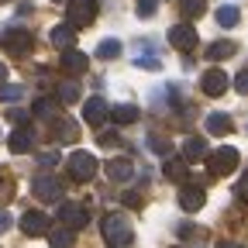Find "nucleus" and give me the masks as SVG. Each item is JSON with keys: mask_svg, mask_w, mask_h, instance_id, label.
I'll return each mask as SVG.
<instances>
[{"mask_svg": "<svg viewBox=\"0 0 248 248\" xmlns=\"http://www.w3.org/2000/svg\"><path fill=\"white\" fill-rule=\"evenodd\" d=\"M100 238L110 245V248H128L135 231H131V221L124 214H104V221H100Z\"/></svg>", "mask_w": 248, "mask_h": 248, "instance_id": "nucleus-1", "label": "nucleus"}, {"mask_svg": "<svg viewBox=\"0 0 248 248\" xmlns=\"http://www.w3.org/2000/svg\"><path fill=\"white\" fill-rule=\"evenodd\" d=\"M0 45H4V52L11 59H21V55H28L31 48H35V38H31V31H24V28H7L4 38H0Z\"/></svg>", "mask_w": 248, "mask_h": 248, "instance_id": "nucleus-2", "label": "nucleus"}, {"mask_svg": "<svg viewBox=\"0 0 248 248\" xmlns=\"http://www.w3.org/2000/svg\"><path fill=\"white\" fill-rule=\"evenodd\" d=\"M66 169H69V179H76V183H90L93 176H97V159H93L90 152H73V155H69V162H66Z\"/></svg>", "mask_w": 248, "mask_h": 248, "instance_id": "nucleus-3", "label": "nucleus"}, {"mask_svg": "<svg viewBox=\"0 0 248 248\" xmlns=\"http://www.w3.org/2000/svg\"><path fill=\"white\" fill-rule=\"evenodd\" d=\"M97 0H73V4L66 7V14H69V24L73 28H90L93 21H97Z\"/></svg>", "mask_w": 248, "mask_h": 248, "instance_id": "nucleus-4", "label": "nucleus"}, {"mask_svg": "<svg viewBox=\"0 0 248 248\" xmlns=\"http://www.w3.org/2000/svg\"><path fill=\"white\" fill-rule=\"evenodd\" d=\"M169 45L176 48V52H193L197 48V28L190 24V21H183V24H172L169 28Z\"/></svg>", "mask_w": 248, "mask_h": 248, "instance_id": "nucleus-5", "label": "nucleus"}, {"mask_svg": "<svg viewBox=\"0 0 248 248\" xmlns=\"http://www.w3.org/2000/svg\"><path fill=\"white\" fill-rule=\"evenodd\" d=\"M31 193L38 200H45V203H59L62 200V179L42 172V176H35V183H31Z\"/></svg>", "mask_w": 248, "mask_h": 248, "instance_id": "nucleus-6", "label": "nucleus"}, {"mask_svg": "<svg viewBox=\"0 0 248 248\" xmlns=\"http://www.w3.org/2000/svg\"><path fill=\"white\" fill-rule=\"evenodd\" d=\"M207 166H210L214 176H228V172L238 169V152L224 145V148H217L214 155H207Z\"/></svg>", "mask_w": 248, "mask_h": 248, "instance_id": "nucleus-7", "label": "nucleus"}, {"mask_svg": "<svg viewBox=\"0 0 248 248\" xmlns=\"http://www.w3.org/2000/svg\"><path fill=\"white\" fill-rule=\"evenodd\" d=\"M131 52H135V66H141V69H162V55H159V48H155L152 42H135L131 45Z\"/></svg>", "mask_w": 248, "mask_h": 248, "instance_id": "nucleus-8", "label": "nucleus"}, {"mask_svg": "<svg viewBox=\"0 0 248 248\" xmlns=\"http://www.w3.org/2000/svg\"><path fill=\"white\" fill-rule=\"evenodd\" d=\"M59 221H62V228L79 231V228L90 221V214H86L83 203H62V207H59Z\"/></svg>", "mask_w": 248, "mask_h": 248, "instance_id": "nucleus-9", "label": "nucleus"}, {"mask_svg": "<svg viewBox=\"0 0 248 248\" xmlns=\"http://www.w3.org/2000/svg\"><path fill=\"white\" fill-rule=\"evenodd\" d=\"M107 117H110V107H107V100H104V97H90V100L83 104V121H86V124H93V128H100Z\"/></svg>", "mask_w": 248, "mask_h": 248, "instance_id": "nucleus-10", "label": "nucleus"}, {"mask_svg": "<svg viewBox=\"0 0 248 248\" xmlns=\"http://www.w3.org/2000/svg\"><path fill=\"white\" fill-rule=\"evenodd\" d=\"M21 231L31 234V238L48 234V231H52V228H48V214H42V210H28V214H21Z\"/></svg>", "mask_w": 248, "mask_h": 248, "instance_id": "nucleus-11", "label": "nucleus"}, {"mask_svg": "<svg viewBox=\"0 0 248 248\" xmlns=\"http://www.w3.org/2000/svg\"><path fill=\"white\" fill-rule=\"evenodd\" d=\"M203 203H207L203 186H183V190H179V207H183L186 214H197Z\"/></svg>", "mask_w": 248, "mask_h": 248, "instance_id": "nucleus-12", "label": "nucleus"}, {"mask_svg": "<svg viewBox=\"0 0 248 248\" xmlns=\"http://www.w3.org/2000/svg\"><path fill=\"white\" fill-rule=\"evenodd\" d=\"M200 90L207 93V97H221V93L228 90V76H224L221 69H207V73L200 76Z\"/></svg>", "mask_w": 248, "mask_h": 248, "instance_id": "nucleus-13", "label": "nucleus"}, {"mask_svg": "<svg viewBox=\"0 0 248 248\" xmlns=\"http://www.w3.org/2000/svg\"><path fill=\"white\" fill-rule=\"evenodd\" d=\"M59 66L66 69L69 76H79V73H86V69H90V59H86V55H83L79 48H69V52H62Z\"/></svg>", "mask_w": 248, "mask_h": 248, "instance_id": "nucleus-14", "label": "nucleus"}, {"mask_svg": "<svg viewBox=\"0 0 248 248\" xmlns=\"http://www.w3.org/2000/svg\"><path fill=\"white\" fill-rule=\"evenodd\" d=\"M7 148H11L14 155H24V152H31V148H35V131H31V128H17V131L7 138Z\"/></svg>", "mask_w": 248, "mask_h": 248, "instance_id": "nucleus-15", "label": "nucleus"}, {"mask_svg": "<svg viewBox=\"0 0 248 248\" xmlns=\"http://www.w3.org/2000/svg\"><path fill=\"white\" fill-rule=\"evenodd\" d=\"M52 45L55 48H62V52H69L73 45H76V28L66 21V24H55L52 28Z\"/></svg>", "mask_w": 248, "mask_h": 248, "instance_id": "nucleus-16", "label": "nucleus"}, {"mask_svg": "<svg viewBox=\"0 0 248 248\" xmlns=\"http://www.w3.org/2000/svg\"><path fill=\"white\" fill-rule=\"evenodd\" d=\"M107 176H110L114 183H131L135 162H131V159H110V162H107Z\"/></svg>", "mask_w": 248, "mask_h": 248, "instance_id": "nucleus-17", "label": "nucleus"}, {"mask_svg": "<svg viewBox=\"0 0 248 248\" xmlns=\"http://www.w3.org/2000/svg\"><path fill=\"white\" fill-rule=\"evenodd\" d=\"M52 128H55V138H59V141H76V138H79V124L69 121V117L52 121Z\"/></svg>", "mask_w": 248, "mask_h": 248, "instance_id": "nucleus-18", "label": "nucleus"}, {"mask_svg": "<svg viewBox=\"0 0 248 248\" xmlns=\"http://www.w3.org/2000/svg\"><path fill=\"white\" fill-rule=\"evenodd\" d=\"M183 159H186V162L207 159V141H203V138H197V135H193V138H186V141H183Z\"/></svg>", "mask_w": 248, "mask_h": 248, "instance_id": "nucleus-19", "label": "nucleus"}, {"mask_svg": "<svg viewBox=\"0 0 248 248\" xmlns=\"http://www.w3.org/2000/svg\"><path fill=\"white\" fill-rule=\"evenodd\" d=\"M234 52H238V45H234V42H210L203 55H207L210 62H221V59H231Z\"/></svg>", "mask_w": 248, "mask_h": 248, "instance_id": "nucleus-20", "label": "nucleus"}, {"mask_svg": "<svg viewBox=\"0 0 248 248\" xmlns=\"http://www.w3.org/2000/svg\"><path fill=\"white\" fill-rule=\"evenodd\" d=\"M55 100L59 104H76L79 100V83L76 79H62L59 90H55Z\"/></svg>", "mask_w": 248, "mask_h": 248, "instance_id": "nucleus-21", "label": "nucleus"}, {"mask_svg": "<svg viewBox=\"0 0 248 248\" xmlns=\"http://www.w3.org/2000/svg\"><path fill=\"white\" fill-rule=\"evenodd\" d=\"M203 124H207V131H210V135H231V128H234L228 114H207Z\"/></svg>", "mask_w": 248, "mask_h": 248, "instance_id": "nucleus-22", "label": "nucleus"}, {"mask_svg": "<svg viewBox=\"0 0 248 248\" xmlns=\"http://www.w3.org/2000/svg\"><path fill=\"white\" fill-rule=\"evenodd\" d=\"M110 121L114 124H135L138 121V107L135 104H117V107H110Z\"/></svg>", "mask_w": 248, "mask_h": 248, "instance_id": "nucleus-23", "label": "nucleus"}, {"mask_svg": "<svg viewBox=\"0 0 248 248\" xmlns=\"http://www.w3.org/2000/svg\"><path fill=\"white\" fill-rule=\"evenodd\" d=\"M48 245H52V248H73V245H76V234H73L69 228H52V231H48Z\"/></svg>", "mask_w": 248, "mask_h": 248, "instance_id": "nucleus-24", "label": "nucleus"}, {"mask_svg": "<svg viewBox=\"0 0 248 248\" xmlns=\"http://www.w3.org/2000/svg\"><path fill=\"white\" fill-rule=\"evenodd\" d=\"M35 117H42V121H59V100H48V97L35 100Z\"/></svg>", "mask_w": 248, "mask_h": 248, "instance_id": "nucleus-25", "label": "nucleus"}, {"mask_svg": "<svg viewBox=\"0 0 248 248\" xmlns=\"http://www.w3.org/2000/svg\"><path fill=\"white\" fill-rule=\"evenodd\" d=\"M121 52H124V45H121L117 38H104V42L97 45V55H100V59H107V62H110V59H117Z\"/></svg>", "mask_w": 248, "mask_h": 248, "instance_id": "nucleus-26", "label": "nucleus"}, {"mask_svg": "<svg viewBox=\"0 0 248 248\" xmlns=\"http://www.w3.org/2000/svg\"><path fill=\"white\" fill-rule=\"evenodd\" d=\"M238 21H241V11H238L234 4H228V7L217 11V24H221V28H234Z\"/></svg>", "mask_w": 248, "mask_h": 248, "instance_id": "nucleus-27", "label": "nucleus"}, {"mask_svg": "<svg viewBox=\"0 0 248 248\" xmlns=\"http://www.w3.org/2000/svg\"><path fill=\"white\" fill-rule=\"evenodd\" d=\"M166 176L176 179V183L186 179V159H169V162H166Z\"/></svg>", "mask_w": 248, "mask_h": 248, "instance_id": "nucleus-28", "label": "nucleus"}, {"mask_svg": "<svg viewBox=\"0 0 248 248\" xmlns=\"http://www.w3.org/2000/svg\"><path fill=\"white\" fill-rule=\"evenodd\" d=\"M21 97H24V86H14V83L0 86V100H21Z\"/></svg>", "mask_w": 248, "mask_h": 248, "instance_id": "nucleus-29", "label": "nucleus"}, {"mask_svg": "<svg viewBox=\"0 0 248 248\" xmlns=\"http://www.w3.org/2000/svg\"><path fill=\"white\" fill-rule=\"evenodd\" d=\"M183 11H186V17H200L203 11H207V4H203V0H183Z\"/></svg>", "mask_w": 248, "mask_h": 248, "instance_id": "nucleus-30", "label": "nucleus"}, {"mask_svg": "<svg viewBox=\"0 0 248 248\" xmlns=\"http://www.w3.org/2000/svg\"><path fill=\"white\" fill-rule=\"evenodd\" d=\"M135 11H138V17H145V21H148L155 11H159V0H138V7H135Z\"/></svg>", "mask_w": 248, "mask_h": 248, "instance_id": "nucleus-31", "label": "nucleus"}, {"mask_svg": "<svg viewBox=\"0 0 248 248\" xmlns=\"http://www.w3.org/2000/svg\"><path fill=\"white\" fill-rule=\"evenodd\" d=\"M11 197H14V183H11V176L0 172V203H7Z\"/></svg>", "mask_w": 248, "mask_h": 248, "instance_id": "nucleus-32", "label": "nucleus"}, {"mask_svg": "<svg viewBox=\"0 0 248 248\" xmlns=\"http://www.w3.org/2000/svg\"><path fill=\"white\" fill-rule=\"evenodd\" d=\"M148 148H152V152H159V155H169V141L159 138V135H152V138H148Z\"/></svg>", "mask_w": 248, "mask_h": 248, "instance_id": "nucleus-33", "label": "nucleus"}, {"mask_svg": "<svg viewBox=\"0 0 248 248\" xmlns=\"http://www.w3.org/2000/svg\"><path fill=\"white\" fill-rule=\"evenodd\" d=\"M234 90L241 93V97H248V69H241V73L234 76Z\"/></svg>", "mask_w": 248, "mask_h": 248, "instance_id": "nucleus-34", "label": "nucleus"}, {"mask_svg": "<svg viewBox=\"0 0 248 248\" xmlns=\"http://www.w3.org/2000/svg\"><path fill=\"white\" fill-rule=\"evenodd\" d=\"M55 162H59V152H42V155H38V166H42V169H52Z\"/></svg>", "mask_w": 248, "mask_h": 248, "instance_id": "nucleus-35", "label": "nucleus"}, {"mask_svg": "<svg viewBox=\"0 0 248 248\" xmlns=\"http://www.w3.org/2000/svg\"><path fill=\"white\" fill-rule=\"evenodd\" d=\"M238 197L241 200H248V169L241 172V179H238Z\"/></svg>", "mask_w": 248, "mask_h": 248, "instance_id": "nucleus-36", "label": "nucleus"}, {"mask_svg": "<svg viewBox=\"0 0 248 248\" xmlns=\"http://www.w3.org/2000/svg\"><path fill=\"white\" fill-rule=\"evenodd\" d=\"M100 145H121V138L114 131H100Z\"/></svg>", "mask_w": 248, "mask_h": 248, "instance_id": "nucleus-37", "label": "nucleus"}, {"mask_svg": "<svg viewBox=\"0 0 248 248\" xmlns=\"http://www.w3.org/2000/svg\"><path fill=\"white\" fill-rule=\"evenodd\" d=\"M124 203H128V207H141V193H124Z\"/></svg>", "mask_w": 248, "mask_h": 248, "instance_id": "nucleus-38", "label": "nucleus"}, {"mask_svg": "<svg viewBox=\"0 0 248 248\" xmlns=\"http://www.w3.org/2000/svg\"><path fill=\"white\" fill-rule=\"evenodd\" d=\"M7 117H11V121H14V124H24V121H28V114H24V110H17V107H14V110H11V114H7Z\"/></svg>", "mask_w": 248, "mask_h": 248, "instance_id": "nucleus-39", "label": "nucleus"}, {"mask_svg": "<svg viewBox=\"0 0 248 248\" xmlns=\"http://www.w3.org/2000/svg\"><path fill=\"white\" fill-rule=\"evenodd\" d=\"M7 228H11V217H7V214H4V210H0V234H4V231H7Z\"/></svg>", "mask_w": 248, "mask_h": 248, "instance_id": "nucleus-40", "label": "nucleus"}, {"mask_svg": "<svg viewBox=\"0 0 248 248\" xmlns=\"http://www.w3.org/2000/svg\"><path fill=\"white\" fill-rule=\"evenodd\" d=\"M4 83H7V66L0 62V86H4Z\"/></svg>", "mask_w": 248, "mask_h": 248, "instance_id": "nucleus-41", "label": "nucleus"}, {"mask_svg": "<svg viewBox=\"0 0 248 248\" xmlns=\"http://www.w3.org/2000/svg\"><path fill=\"white\" fill-rule=\"evenodd\" d=\"M217 248H241V245H238V241H221Z\"/></svg>", "mask_w": 248, "mask_h": 248, "instance_id": "nucleus-42", "label": "nucleus"}, {"mask_svg": "<svg viewBox=\"0 0 248 248\" xmlns=\"http://www.w3.org/2000/svg\"><path fill=\"white\" fill-rule=\"evenodd\" d=\"M52 4H66V7H69V4H73V0H52Z\"/></svg>", "mask_w": 248, "mask_h": 248, "instance_id": "nucleus-43", "label": "nucleus"}, {"mask_svg": "<svg viewBox=\"0 0 248 248\" xmlns=\"http://www.w3.org/2000/svg\"><path fill=\"white\" fill-rule=\"evenodd\" d=\"M0 4H4V0H0Z\"/></svg>", "mask_w": 248, "mask_h": 248, "instance_id": "nucleus-44", "label": "nucleus"}]
</instances>
